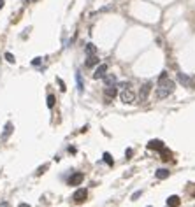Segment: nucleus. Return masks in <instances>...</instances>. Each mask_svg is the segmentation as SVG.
Wrapping results in <instances>:
<instances>
[{
  "instance_id": "obj_1",
  "label": "nucleus",
  "mask_w": 195,
  "mask_h": 207,
  "mask_svg": "<svg viewBox=\"0 0 195 207\" xmlns=\"http://www.w3.org/2000/svg\"><path fill=\"white\" fill-rule=\"evenodd\" d=\"M120 98L123 104H135V100H137V95L134 93V90L130 88H125L120 91Z\"/></svg>"
},
{
  "instance_id": "obj_2",
  "label": "nucleus",
  "mask_w": 195,
  "mask_h": 207,
  "mask_svg": "<svg viewBox=\"0 0 195 207\" xmlns=\"http://www.w3.org/2000/svg\"><path fill=\"white\" fill-rule=\"evenodd\" d=\"M150 93H151V83L148 81V83H144L141 86V91H139V100H141V102H146L148 97H150Z\"/></svg>"
},
{
  "instance_id": "obj_3",
  "label": "nucleus",
  "mask_w": 195,
  "mask_h": 207,
  "mask_svg": "<svg viewBox=\"0 0 195 207\" xmlns=\"http://www.w3.org/2000/svg\"><path fill=\"white\" fill-rule=\"evenodd\" d=\"M86 197H88V191L84 188H79V189H76L74 191V195H72V200L74 202H77V204H81V202H84L86 200Z\"/></svg>"
},
{
  "instance_id": "obj_4",
  "label": "nucleus",
  "mask_w": 195,
  "mask_h": 207,
  "mask_svg": "<svg viewBox=\"0 0 195 207\" xmlns=\"http://www.w3.org/2000/svg\"><path fill=\"white\" fill-rule=\"evenodd\" d=\"M106 74H107V65L106 63H98L95 72H93V79H102Z\"/></svg>"
},
{
  "instance_id": "obj_5",
  "label": "nucleus",
  "mask_w": 195,
  "mask_h": 207,
  "mask_svg": "<svg viewBox=\"0 0 195 207\" xmlns=\"http://www.w3.org/2000/svg\"><path fill=\"white\" fill-rule=\"evenodd\" d=\"M83 179H84V176L81 174V172H76V174H72L71 177H69V186H79L81 183H83Z\"/></svg>"
},
{
  "instance_id": "obj_6",
  "label": "nucleus",
  "mask_w": 195,
  "mask_h": 207,
  "mask_svg": "<svg viewBox=\"0 0 195 207\" xmlns=\"http://www.w3.org/2000/svg\"><path fill=\"white\" fill-rule=\"evenodd\" d=\"M104 95H106V102L109 104V102H111L113 98L118 95V90H116V86H106V90H104Z\"/></svg>"
},
{
  "instance_id": "obj_7",
  "label": "nucleus",
  "mask_w": 195,
  "mask_h": 207,
  "mask_svg": "<svg viewBox=\"0 0 195 207\" xmlns=\"http://www.w3.org/2000/svg\"><path fill=\"white\" fill-rule=\"evenodd\" d=\"M148 147H150V149H156V151H160V149H164L165 146H164V142H162V141H158V139H153V141L148 142Z\"/></svg>"
},
{
  "instance_id": "obj_8",
  "label": "nucleus",
  "mask_w": 195,
  "mask_h": 207,
  "mask_svg": "<svg viewBox=\"0 0 195 207\" xmlns=\"http://www.w3.org/2000/svg\"><path fill=\"white\" fill-rule=\"evenodd\" d=\"M167 205L169 207H179L181 205V198L177 197V195H171V197L167 198Z\"/></svg>"
},
{
  "instance_id": "obj_9",
  "label": "nucleus",
  "mask_w": 195,
  "mask_h": 207,
  "mask_svg": "<svg viewBox=\"0 0 195 207\" xmlns=\"http://www.w3.org/2000/svg\"><path fill=\"white\" fill-rule=\"evenodd\" d=\"M98 63H100V60H98V56H97V54H90V56H88V60H86V63H84V65L88 67V69H92V67H97Z\"/></svg>"
},
{
  "instance_id": "obj_10",
  "label": "nucleus",
  "mask_w": 195,
  "mask_h": 207,
  "mask_svg": "<svg viewBox=\"0 0 195 207\" xmlns=\"http://www.w3.org/2000/svg\"><path fill=\"white\" fill-rule=\"evenodd\" d=\"M171 90H167V88H162V86H158V88H156V98H158V100H162V98H167L169 95H171Z\"/></svg>"
},
{
  "instance_id": "obj_11",
  "label": "nucleus",
  "mask_w": 195,
  "mask_h": 207,
  "mask_svg": "<svg viewBox=\"0 0 195 207\" xmlns=\"http://www.w3.org/2000/svg\"><path fill=\"white\" fill-rule=\"evenodd\" d=\"M102 79H104V83H106V86H116V75L114 74H106Z\"/></svg>"
},
{
  "instance_id": "obj_12",
  "label": "nucleus",
  "mask_w": 195,
  "mask_h": 207,
  "mask_svg": "<svg viewBox=\"0 0 195 207\" xmlns=\"http://www.w3.org/2000/svg\"><path fill=\"white\" fill-rule=\"evenodd\" d=\"M177 81H179L183 86H190V84H192V79L186 74H183V72H179V74H177Z\"/></svg>"
},
{
  "instance_id": "obj_13",
  "label": "nucleus",
  "mask_w": 195,
  "mask_h": 207,
  "mask_svg": "<svg viewBox=\"0 0 195 207\" xmlns=\"http://www.w3.org/2000/svg\"><path fill=\"white\" fill-rule=\"evenodd\" d=\"M11 133H13V123H7L5 125V130H4V133H2V135H0V139H2V141H7V139H9V135Z\"/></svg>"
},
{
  "instance_id": "obj_14",
  "label": "nucleus",
  "mask_w": 195,
  "mask_h": 207,
  "mask_svg": "<svg viewBox=\"0 0 195 207\" xmlns=\"http://www.w3.org/2000/svg\"><path fill=\"white\" fill-rule=\"evenodd\" d=\"M84 51H86V54H97V46L95 44H92V42H88V44L84 46Z\"/></svg>"
},
{
  "instance_id": "obj_15",
  "label": "nucleus",
  "mask_w": 195,
  "mask_h": 207,
  "mask_svg": "<svg viewBox=\"0 0 195 207\" xmlns=\"http://www.w3.org/2000/svg\"><path fill=\"white\" fill-rule=\"evenodd\" d=\"M169 174H171V172H169L167 168H158V170L155 172V176L158 177V179H167Z\"/></svg>"
},
{
  "instance_id": "obj_16",
  "label": "nucleus",
  "mask_w": 195,
  "mask_h": 207,
  "mask_svg": "<svg viewBox=\"0 0 195 207\" xmlns=\"http://www.w3.org/2000/svg\"><path fill=\"white\" fill-rule=\"evenodd\" d=\"M104 162H106L107 165H114V160H113V156L109 153H104Z\"/></svg>"
},
{
  "instance_id": "obj_17",
  "label": "nucleus",
  "mask_w": 195,
  "mask_h": 207,
  "mask_svg": "<svg viewBox=\"0 0 195 207\" xmlns=\"http://www.w3.org/2000/svg\"><path fill=\"white\" fill-rule=\"evenodd\" d=\"M76 81H77V90H79V91H83V79H81V74H79V72L76 74Z\"/></svg>"
},
{
  "instance_id": "obj_18",
  "label": "nucleus",
  "mask_w": 195,
  "mask_h": 207,
  "mask_svg": "<svg viewBox=\"0 0 195 207\" xmlns=\"http://www.w3.org/2000/svg\"><path fill=\"white\" fill-rule=\"evenodd\" d=\"M55 100H56L55 95H48V107H49V109H53V107H55Z\"/></svg>"
},
{
  "instance_id": "obj_19",
  "label": "nucleus",
  "mask_w": 195,
  "mask_h": 207,
  "mask_svg": "<svg viewBox=\"0 0 195 207\" xmlns=\"http://www.w3.org/2000/svg\"><path fill=\"white\" fill-rule=\"evenodd\" d=\"M160 153H162V160H171V151L164 147V149H160Z\"/></svg>"
},
{
  "instance_id": "obj_20",
  "label": "nucleus",
  "mask_w": 195,
  "mask_h": 207,
  "mask_svg": "<svg viewBox=\"0 0 195 207\" xmlns=\"http://www.w3.org/2000/svg\"><path fill=\"white\" fill-rule=\"evenodd\" d=\"M5 60H7L9 63H14V62H16V58H14L13 53H5Z\"/></svg>"
},
{
  "instance_id": "obj_21",
  "label": "nucleus",
  "mask_w": 195,
  "mask_h": 207,
  "mask_svg": "<svg viewBox=\"0 0 195 207\" xmlns=\"http://www.w3.org/2000/svg\"><path fill=\"white\" fill-rule=\"evenodd\" d=\"M58 83H60V90H62V91H65L67 88H65V84H63V81H62V79H58Z\"/></svg>"
},
{
  "instance_id": "obj_22",
  "label": "nucleus",
  "mask_w": 195,
  "mask_h": 207,
  "mask_svg": "<svg viewBox=\"0 0 195 207\" xmlns=\"http://www.w3.org/2000/svg\"><path fill=\"white\" fill-rule=\"evenodd\" d=\"M46 168H48V165H44V167H40L39 170H37V176H40V174H42V172H44Z\"/></svg>"
},
{
  "instance_id": "obj_23",
  "label": "nucleus",
  "mask_w": 195,
  "mask_h": 207,
  "mask_svg": "<svg viewBox=\"0 0 195 207\" xmlns=\"http://www.w3.org/2000/svg\"><path fill=\"white\" fill-rule=\"evenodd\" d=\"M141 197V191H135V193L132 195V200H135V198H139Z\"/></svg>"
},
{
  "instance_id": "obj_24",
  "label": "nucleus",
  "mask_w": 195,
  "mask_h": 207,
  "mask_svg": "<svg viewBox=\"0 0 195 207\" xmlns=\"http://www.w3.org/2000/svg\"><path fill=\"white\" fill-rule=\"evenodd\" d=\"M40 63V58H34V62H32V65H39Z\"/></svg>"
},
{
  "instance_id": "obj_25",
  "label": "nucleus",
  "mask_w": 195,
  "mask_h": 207,
  "mask_svg": "<svg viewBox=\"0 0 195 207\" xmlns=\"http://www.w3.org/2000/svg\"><path fill=\"white\" fill-rule=\"evenodd\" d=\"M18 207H30V205H28V204L27 202H21V204H19V205Z\"/></svg>"
},
{
  "instance_id": "obj_26",
  "label": "nucleus",
  "mask_w": 195,
  "mask_h": 207,
  "mask_svg": "<svg viewBox=\"0 0 195 207\" xmlns=\"http://www.w3.org/2000/svg\"><path fill=\"white\" fill-rule=\"evenodd\" d=\"M4 4H5L4 0H0V9H2V7H4Z\"/></svg>"
},
{
  "instance_id": "obj_27",
  "label": "nucleus",
  "mask_w": 195,
  "mask_h": 207,
  "mask_svg": "<svg viewBox=\"0 0 195 207\" xmlns=\"http://www.w3.org/2000/svg\"><path fill=\"white\" fill-rule=\"evenodd\" d=\"M148 207H151V205H148Z\"/></svg>"
},
{
  "instance_id": "obj_28",
  "label": "nucleus",
  "mask_w": 195,
  "mask_h": 207,
  "mask_svg": "<svg viewBox=\"0 0 195 207\" xmlns=\"http://www.w3.org/2000/svg\"><path fill=\"white\" fill-rule=\"evenodd\" d=\"M167 207H169V205H167Z\"/></svg>"
}]
</instances>
